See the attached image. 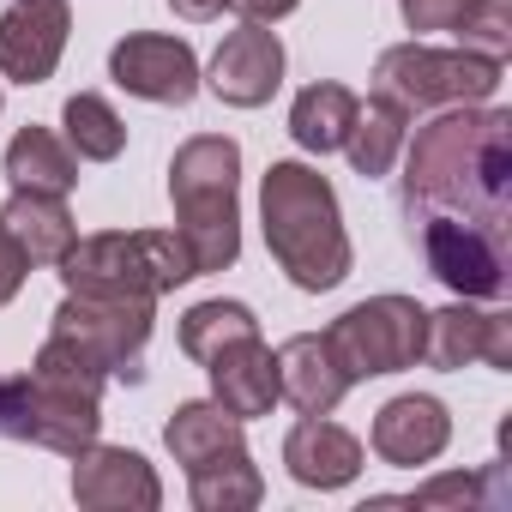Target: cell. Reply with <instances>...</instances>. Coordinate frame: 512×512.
I'll use <instances>...</instances> for the list:
<instances>
[{
	"mask_svg": "<svg viewBox=\"0 0 512 512\" xmlns=\"http://www.w3.org/2000/svg\"><path fill=\"white\" fill-rule=\"evenodd\" d=\"M103 368H91L73 344L49 338L25 380H7V434L37 440L49 452H79L103 428Z\"/></svg>",
	"mask_w": 512,
	"mask_h": 512,
	"instance_id": "277c9868",
	"label": "cell"
},
{
	"mask_svg": "<svg viewBox=\"0 0 512 512\" xmlns=\"http://www.w3.org/2000/svg\"><path fill=\"white\" fill-rule=\"evenodd\" d=\"M7 181H13V193H55V199H67L79 187V157H73V145L61 133L19 127L13 145H7Z\"/></svg>",
	"mask_w": 512,
	"mask_h": 512,
	"instance_id": "ffe728a7",
	"label": "cell"
},
{
	"mask_svg": "<svg viewBox=\"0 0 512 512\" xmlns=\"http://www.w3.org/2000/svg\"><path fill=\"white\" fill-rule=\"evenodd\" d=\"M61 127H67V145H73L79 163H115V157L127 151V121H121V115L109 109V97H97V91L67 97Z\"/></svg>",
	"mask_w": 512,
	"mask_h": 512,
	"instance_id": "d4e9b609",
	"label": "cell"
},
{
	"mask_svg": "<svg viewBox=\"0 0 512 512\" xmlns=\"http://www.w3.org/2000/svg\"><path fill=\"white\" fill-rule=\"evenodd\" d=\"M229 7L247 19V25H278V19H290L302 0H229Z\"/></svg>",
	"mask_w": 512,
	"mask_h": 512,
	"instance_id": "4dcf8cb0",
	"label": "cell"
},
{
	"mask_svg": "<svg viewBox=\"0 0 512 512\" xmlns=\"http://www.w3.org/2000/svg\"><path fill=\"white\" fill-rule=\"evenodd\" d=\"M512 115L506 109H446L440 121H428L404 157V199L410 211H452L470 223L500 229L506 223V175H512Z\"/></svg>",
	"mask_w": 512,
	"mask_h": 512,
	"instance_id": "6da1fadb",
	"label": "cell"
},
{
	"mask_svg": "<svg viewBox=\"0 0 512 512\" xmlns=\"http://www.w3.org/2000/svg\"><path fill=\"white\" fill-rule=\"evenodd\" d=\"M422 338H428V308L416 296H368L326 326V344H332L338 368L350 374V386L416 368Z\"/></svg>",
	"mask_w": 512,
	"mask_h": 512,
	"instance_id": "52a82bcc",
	"label": "cell"
},
{
	"mask_svg": "<svg viewBox=\"0 0 512 512\" xmlns=\"http://www.w3.org/2000/svg\"><path fill=\"white\" fill-rule=\"evenodd\" d=\"M272 356H278V398H290L302 416H332V410L344 404L350 374L338 368L326 332H296V338H284Z\"/></svg>",
	"mask_w": 512,
	"mask_h": 512,
	"instance_id": "2e32d148",
	"label": "cell"
},
{
	"mask_svg": "<svg viewBox=\"0 0 512 512\" xmlns=\"http://www.w3.org/2000/svg\"><path fill=\"white\" fill-rule=\"evenodd\" d=\"M205 85L229 109H260V103H272L278 85H284V43H278V31L241 19V31H229L217 43L211 67H205Z\"/></svg>",
	"mask_w": 512,
	"mask_h": 512,
	"instance_id": "4fadbf2b",
	"label": "cell"
},
{
	"mask_svg": "<svg viewBox=\"0 0 512 512\" xmlns=\"http://www.w3.org/2000/svg\"><path fill=\"white\" fill-rule=\"evenodd\" d=\"M422 253H428V272L464 302H488L506 290V247H500V229L488 223L434 211L422 223Z\"/></svg>",
	"mask_w": 512,
	"mask_h": 512,
	"instance_id": "9c48e42d",
	"label": "cell"
},
{
	"mask_svg": "<svg viewBox=\"0 0 512 512\" xmlns=\"http://www.w3.org/2000/svg\"><path fill=\"white\" fill-rule=\"evenodd\" d=\"M109 79L139 97V103H193L199 91V55L187 37H163V31H133L109 49Z\"/></svg>",
	"mask_w": 512,
	"mask_h": 512,
	"instance_id": "30bf717a",
	"label": "cell"
},
{
	"mask_svg": "<svg viewBox=\"0 0 512 512\" xmlns=\"http://www.w3.org/2000/svg\"><path fill=\"white\" fill-rule=\"evenodd\" d=\"M25 272H31V260L19 253V241H13L7 229H0V308H7V302L25 290Z\"/></svg>",
	"mask_w": 512,
	"mask_h": 512,
	"instance_id": "f546056e",
	"label": "cell"
},
{
	"mask_svg": "<svg viewBox=\"0 0 512 512\" xmlns=\"http://www.w3.org/2000/svg\"><path fill=\"white\" fill-rule=\"evenodd\" d=\"M404 139H410V115H404L392 97H368V103L356 109V121H350L344 157H350V169H356L362 181H380V175L398 163Z\"/></svg>",
	"mask_w": 512,
	"mask_h": 512,
	"instance_id": "cb8c5ba5",
	"label": "cell"
},
{
	"mask_svg": "<svg viewBox=\"0 0 512 512\" xmlns=\"http://www.w3.org/2000/svg\"><path fill=\"white\" fill-rule=\"evenodd\" d=\"M500 61H482L470 49H428L398 43L374 61V97H392L404 115L416 109H470L500 91Z\"/></svg>",
	"mask_w": 512,
	"mask_h": 512,
	"instance_id": "8992f818",
	"label": "cell"
},
{
	"mask_svg": "<svg viewBox=\"0 0 512 512\" xmlns=\"http://www.w3.org/2000/svg\"><path fill=\"white\" fill-rule=\"evenodd\" d=\"M163 446H169V458L175 464H205V458H217V452H235V446H247V434H241V416H229L217 398H187V404H175V416L163 422Z\"/></svg>",
	"mask_w": 512,
	"mask_h": 512,
	"instance_id": "7402d4cb",
	"label": "cell"
},
{
	"mask_svg": "<svg viewBox=\"0 0 512 512\" xmlns=\"http://www.w3.org/2000/svg\"><path fill=\"white\" fill-rule=\"evenodd\" d=\"M169 7H175V19H187V25H205V19H223L229 0H169Z\"/></svg>",
	"mask_w": 512,
	"mask_h": 512,
	"instance_id": "1f68e13d",
	"label": "cell"
},
{
	"mask_svg": "<svg viewBox=\"0 0 512 512\" xmlns=\"http://www.w3.org/2000/svg\"><path fill=\"white\" fill-rule=\"evenodd\" d=\"M260 223H266V247L278 272L308 290V296H326L350 278V235H344V211H338V193L332 181L314 169V163H272L266 181H260Z\"/></svg>",
	"mask_w": 512,
	"mask_h": 512,
	"instance_id": "7a4b0ae2",
	"label": "cell"
},
{
	"mask_svg": "<svg viewBox=\"0 0 512 512\" xmlns=\"http://www.w3.org/2000/svg\"><path fill=\"white\" fill-rule=\"evenodd\" d=\"M356 109H362V97H356L350 85L314 79V85L290 103V139H296L302 151H314V157H332V151H344Z\"/></svg>",
	"mask_w": 512,
	"mask_h": 512,
	"instance_id": "44dd1931",
	"label": "cell"
},
{
	"mask_svg": "<svg viewBox=\"0 0 512 512\" xmlns=\"http://www.w3.org/2000/svg\"><path fill=\"white\" fill-rule=\"evenodd\" d=\"M73 500L85 512H157L163 506V482L133 446L91 440V446L73 452Z\"/></svg>",
	"mask_w": 512,
	"mask_h": 512,
	"instance_id": "7c38bea8",
	"label": "cell"
},
{
	"mask_svg": "<svg viewBox=\"0 0 512 512\" xmlns=\"http://www.w3.org/2000/svg\"><path fill=\"white\" fill-rule=\"evenodd\" d=\"M187 494H193L199 512H247V506L266 500V476L247 458V446H235V452H217V458L193 464L187 470Z\"/></svg>",
	"mask_w": 512,
	"mask_h": 512,
	"instance_id": "603a6c76",
	"label": "cell"
},
{
	"mask_svg": "<svg viewBox=\"0 0 512 512\" xmlns=\"http://www.w3.org/2000/svg\"><path fill=\"white\" fill-rule=\"evenodd\" d=\"M151 326H157V302H133V296H73L55 308V326L49 338L73 344L91 368L103 374H133L145 344H151Z\"/></svg>",
	"mask_w": 512,
	"mask_h": 512,
	"instance_id": "ba28073f",
	"label": "cell"
},
{
	"mask_svg": "<svg viewBox=\"0 0 512 512\" xmlns=\"http://www.w3.org/2000/svg\"><path fill=\"white\" fill-rule=\"evenodd\" d=\"M368 440H374V458H380V464L416 470V464H434V458L446 452V440H452V416H446L440 398H428V392H404V398L380 404Z\"/></svg>",
	"mask_w": 512,
	"mask_h": 512,
	"instance_id": "9a60e30c",
	"label": "cell"
},
{
	"mask_svg": "<svg viewBox=\"0 0 512 512\" xmlns=\"http://www.w3.org/2000/svg\"><path fill=\"white\" fill-rule=\"evenodd\" d=\"M193 272V253L175 229H103V235H79L61 260V284L73 296H133V302H157L169 290H181Z\"/></svg>",
	"mask_w": 512,
	"mask_h": 512,
	"instance_id": "5b68a950",
	"label": "cell"
},
{
	"mask_svg": "<svg viewBox=\"0 0 512 512\" xmlns=\"http://www.w3.org/2000/svg\"><path fill=\"white\" fill-rule=\"evenodd\" d=\"M0 229L19 241L31 266H61L67 247L79 241V223H73L67 199H55V193H13L0 205Z\"/></svg>",
	"mask_w": 512,
	"mask_h": 512,
	"instance_id": "d6986e66",
	"label": "cell"
},
{
	"mask_svg": "<svg viewBox=\"0 0 512 512\" xmlns=\"http://www.w3.org/2000/svg\"><path fill=\"white\" fill-rule=\"evenodd\" d=\"M284 464L302 488H350L362 476V440L350 428H338L332 416H302L290 434H284Z\"/></svg>",
	"mask_w": 512,
	"mask_h": 512,
	"instance_id": "e0dca14e",
	"label": "cell"
},
{
	"mask_svg": "<svg viewBox=\"0 0 512 512\" xmlns=\"http://www.w3.org/2000/svg\"><path fill=\"white\" fill-rule=\"evenodd\" d=\"M476 500H482V482L464 476V470L434 476V482H422V488L410 494V506H422V512H434V506H476Z\"/></svg>",
	"mask_w": 512,
	"mask_h": 512,
	"instance_id": "83f0119b",
	"label": "cell"
},
{
	"mask_svg": "<svg viewBox=\"0 0 512 512\" xmlns=\"http://www.w3.org/2000/svg\"><path fill=\"white\" fill-rule=\"evenodd\" d=\"M205 374H211V398H217L229 416H241V422L272 416V404H278V356H272L260 338L223 344V350L205 362Z\"/></svg>",
	"mask_w": 512,
	"mask_h": 512,
	"instance_id": "ac0fdd59",
	"label": "cell"
},
{
	"mask_svg": "<svg viewBox=\"0 0 512 512\" xmlns=\"http://www.w3.org/2000/svg\"><path fill=\"white\" fill-rule=\"evenodd\" d=\"M464 7H470V0H398V13H404V25H410L416 37L452 31V25L464 19Z\"/></svg>",
	"mask_w": 512,
	"mask_h": 512,
	"instance_id": "f1b7e54d",
	"label": "cell"
},
{
	"mask_svg": "<svg viewBox=\"0 0 512 512\" xmlns=\"http://www.w3.org/2000/svg\"><path fill=\"white\" fill-rule=\"evenodd\" d=\"M241 338H260V320H253V308L247 302H193L187 314H181V350L193 356V362H211L223 344H241Z\"/></svg>",
	"mask_w": 512,
	"mask_h": 512,
	"instance_id": "484cf974",
	"label": "cell"
},
{
	"mask_svg": "<svg viewBox=\"0 0 512 512\" xmlns=\"http://www.w3.org/2000/svg\"><path fill=\"white\" fill-rule=\"evenodd\" d=\"M452 37H458V49L506 67V55H512V7L506 0H470L464 19L452 25Z\"/></svg>",
	"mask_w": 512,
	"mask_h": 512,
	"instance_id": "4316f807",
	"label": "cell"
},
{
	"mask_svg": "<svg viewBox=\"0 0 512 512\" xmlns=\"http://www.w3.org/2000/svg\"><path fill=\"white\" fill-rule=\"evenodd\" d=\"M73 37V7L67 0H13L0 13V79L13 85H43L55 79L61 55Z\"/></svg>",
	"mask_w": 512,
	"mask_h": 512,
	"instance_id": "8fae6325",
	"label": "cell"
},
{
	"mask_svg": "<svg viewBox=\"0 0 512 512\" xmlns=\"http://www.w3.org/2000/svg\"><path fill=\"white\" fill-rule=\"evenodd\" d=\"M422 362H434L440 374H458L470 362H488L500 374H512V314H482L464 296L440 314H428V338H422Z\"/></svg>",
	"mask_w": 512,
	"mask_h": 512,
	"instance_id": "5bb4252c",
	"label": "cell"
},
{
	"mask_svg": "<svg viewBox=\"0 0 512 512\" xmlns=\"http://www.w3.org/2000/svg\"><path fill=\"white\" fill-rule=\"evenodd\" d=\"M175 235L193 253V272H223L241 253V145L229 133H193L169 157Z\"/></svg>",
	"mask_w": 512,
	"mask_h": 512,
	"instance_id": "3957f363",
	"label": "cell"
}]
</instances>
